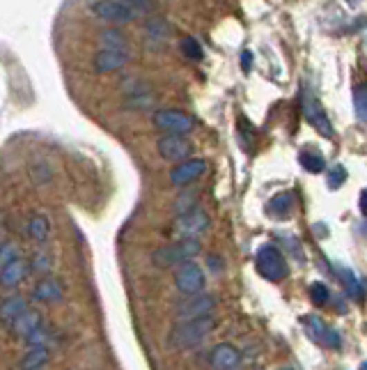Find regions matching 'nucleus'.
I'll use <instances>...</instances> for the list:
<instances>
[{"label": "nucleus", "mask_w": 367, "mask_h": 370, "mask_svg": "<svg viewBox=\"0 0 367 370\" xmlns=\"http://www.w3.org/2000/svg\"><path fill=\"white\" fill-rule=\"evenodd\" d=\"M214 329H216V320L211 315L200 317V320H189V322H179L172 326L168 343H170V347L182 350V352L196 350V347H200L207 338L211 336Z\"/></svg>", "instance_id": "f257e3e1"}, {"label": "nucleus", "mask_w": 367, "mask_h": 370, "mask_svg": "<svg viewBox=\"0 0 367 370\" xmlns=\"http://www.w3.org/2000/svg\"><path fill=\"white\" fill-rule=\"evenodd\" d=\"M203 251L198 239H179L175 244H165L161 248H156L152 253V260L156 267H182L184 262H191L196 255Z\"/></svg>", "instance_id": "f03ea898"}, {"label": "nucleus", "mask_w": 367, "mask_h": 370, "mask_svg": "<svg viewBox=\"0 0 367 370\" xmlns=\"http://www.w3.org/2000/svg\"><path fill=\"white\" fill-rule=\"evenodd\" d=\"M255 267L262 279H266L269 283H280L290 276V265H287L285 253L280 251L278 246H271V244H266L257 251Z\"/></svg>", "instance_id": "7ed1b4c3"}, {"label": "nucleus", "mask_w": 367, "mask_h": 370, "mask_svg": "<svg viewBox=\"0 0 367 370\" xmlns=\"http://www.w3.org/2000/svg\"><path fill=\"white\" fill-rule=\"evenodd\" d=\"M90 12L108 24L122 26V24H131L138 19V10L131 5H126L124 0H92Z\"/></svg>", "instance_id": "20e7f679"}, {"label": "nucleus", "mask_w": 367, "mask_h": 370, "mask_svg": "<svg viewBox=\"0 0 367 370\" xmlns=\"http://www.w3.org/2000/svg\"><path fill=\"white\" fill-rule=\"evenodd\" d=\"M152 120L156 129L163 131L165 136H186L196 127V120L179 109H161L154 113Z\"/></svg>", "instance_id": "39448f33"}, {"label": "nucleus", "mask_w": 367, "mask_h": 370, "mask_svg": "<svg viewBox=\"0 0 367 370\" xmlns=\"http://www.w3.org/2000/svg\"><path fill=\"white\" fill-rule=\"evenodd\" d=\"M216 308V302L211 295H191L184 297L182 302L175 306V315L179 317V322H189V320H200V317H209Z\"/></svg>", "instance_id": "423d86ee"}, {"label": "nucleus", "mask_w": 367, "mask_h": 370, "mask_svg": "<svg viewBox=\"0 0 367 370\" xmlns=\"http://www.w3.org/2000/svg\"><path fill=\"white\" fill-rule=\"evenodd\" d=\"M205 286H207L205 272L193 260L191 262H184L182 267H177V272H175V288L184 297L200 295L205 290Z\"/></svg>", "instance_id": "0eeeda50"}, {"label": "nucleus", "mask_w": 367, "mask_h": 370, "mask_svg": "<svg viewBox=\"0 0 367 370\" xmlns=\"http://www.w3.org/2000/svg\"><path fill=\"white\" fill-rule=\"evenodd\" d=\"M303 329L310 336L317 345L328 347V350H340L342 347V338L333 326H328L321 317L317 315H305L303 317Z\"/></svg>", "instance_id": "6e6552de"}, {"label": "nucleus", "mask_w": 367, "mask_h": 370, "mask_svg": "<svg viewBox=\"0 0 367 370\" xmlns=\"http://www.w3.org/2000/svg\"><path fill=\"white\" fill-rule=\"evenodd\" d=\"M207 173V161L205 159H189L179 163L177 168L170 170V184L175 189H189L193 182L200 180Z\"/></svg>", "instance_id": "1a4fd4ad"}, {"label": "nucleus", "mask_w": 367, "mask_h": 370, "mask_svg": "<svg viewBox=\"0 0 367 370\" xmlns=\"http://www.w3.org/2000/svg\"><path fill=\"white\" fill-rule=\"evenodd\" d=\"M175 230L179 232L182 239H198L200 234H205L209 230V216H207L203 210H193L189 214L177 216Z\"/></svg>", "instance_id": "9d476101"}, {"label": "nucleus", "mask_w": 367, "mask_h": 370, "mask_svg": "<svg viewBox=\"0 0 367 370\" xmlns=\"http://www.w3.org/2000/svg\"><path fill=\"white\" fill-rule=\"evenodd\" d=\"M156 149L165 161L184 163V161H189V156L193 152V145L186 136H161L156 143Z\"/></svg>", "instance_id": "9b49d317"}, {"label": "nucleus", "mask_w": 367, "mask_h": 370, "mask_svg": "<svg viewBox=\"0 0 367 370\" xmlns=\"http://www.w3.org/2000/svg\"><path fill=\"white\" fill-rule=\"evenodd\" d=\"M303 113H305L308 122H310L323 138H333V124H330V120L326 115V111H323V106L319 104V99L312 95H305L303 97Z\"/></svg>", "instance_id": "f8f14e48"}, {"label": "nucleus", "mask_w": 367, "mask_h": 370, "mask_svg": "<svg viewBox=\"0 0 367 370\" xmlns=\"http://www.w3.org/2000/svg\"><path fill=\"white\" fill-rule=\"evenodd\" d=\"M209 366L214 370H239L241 352L232 343H218L209 352Z\"/></svg>", "instance_id": "ddd939ff"}, {"label": "nucleus", "mask_w": 367, "mask_h": 370, "mask_svg": "<svg viewBox=\"0 0 367 370\" xmlns=\"http://www.w3.org/2000/svg\"><path fill=\"white\" fill-rule=\"evenodd\" d=\"M129 60L131 58H129L126 48H104V51H99L95 55L92 65H95L99 74H108V72H117V69L124 67Z\"/></svg>", "instance_id": "4468645a"}, {"label": "nucleus", "mask_w": 367, "mask_h": 370, "mask_svg": "<svg viewBox=\"0 0 367 370\" xmlns=\"http://www.w3.org/2000/svg\"><path fill=\"white\" fill-rule=\"evenodd\" d=\"M32 297L41 304H55L64 297V286L57 279H53V276H44L32 288Z\"/></svg>", "instance_id": "2eb2a0df"}, {"label": "nucleus", "mask_w": 367, "mask_h": 370, "mask_svg": "<svg viewBox=\"0 0 367 370\" xmlns=\"http://www.w3.org/2000/svg\"><path fill=\"white\" fill-rule=\"evenodd\" d=\"M28 272H30V267H28V260L23 258H17L10 265H3V272H0V283H3V288L12 290L17 288L21 281L26 279Z\"/></svg>", "instance_id": "dca6fc26"}, {"label": "nucleus", "mask_w": 367, "mask_h": 370, "mask_svg": "<svg viewBox=\"0 0 367 370\" xmlns=\"http://www.w3.org/2000/svg\"><path fill=\"white\" fill-rule=\"evenodd\" d=\"M335 274H337V279H340L347 297L349 299H356V302H361V299L365 297V288H363L361 279H358V276L351 272V269H347V267H335Z\"/></svg>", "instance_id": "f3484780"}, {"label": "nucleus", "mask_w": 367, "mask_h": 370, "mask_svg": "<svg viewBox=\"0 0 367 370\" xmlns=\"http://www.w3.org/2000/svg\"><path fill=\"white\" fill-rule=\"evenodd\" d=\"M39 326H41V315H39V313L37 311H26L23 315H21L19 320H14V322L10 324V329H12L14 336L28 338V336H32Z\"/></svg>", "instance_id": "a211bd4d"}, {"label": "nucleus", "mask_w": 367, "mask_h": 370, "mask_svg": "<svg viewBox=\"0 0 367 370\" xmlns=\"http://www.w3.org/2000/svg\"><path fill=\"white\" fill-rule=\"evenodd\" d=\"M48 347L44 345H37V347H30L26 354H23V359H21V364L19 368L21 370H41L46 364H48Z\"/></svg>", "instance_id": "6ab92c4d"}, {"label": "nucleus", "mask_w": 367, "mask_h": 370, "mask_svg": "<svg viewBox=\"0 0 367 370\" xmlns=\"http://www.w3.org/2000/svg\"><path fill=\"white\" fill-rule=\"evenodd\" d=\"M266 212L273 219H287L294 212V194H278L276 198H271L266 205Z\"/></svg>", "instance_id": "aec40b11"}, {"label": "nucleus", "mask_w": 367, "mask_h": 370, "mask_svg": "<svg viewBox=\"0 0 367 370\" xmlns=\"http://www.w3.org/2000/svg\"><path fill=\"white\" fill-rule=\"evenodd\" d=\"M26 311H30L28 308V299L26 297H21V295H14V297H7L5 302H3V320L5 322H14V320H19L21 315H23Z\"/></svg>", "instance_id": "412c9836"}, {"label": "nucleus", "mask_w": 367, "mask_h": 370, "mask_svg": "<svg viewBox=\"0 0 367 370\" xmlns=\"http://www.w3.org/2000/svg\"><path fill=\"white\" fill-rule=\"evenodd\" d=\"M28 234H30V239L37 241V244L46 241L48 234H51V223H48V219L41 214H35L30 221H28Z\"/></svg>", "instance_id": "4be33fe9"}, {"label": "nucleus", "mask_w": 367, "mask_h": 370, "mask_svg": "<svg viewBox=\"0 0 367 370\" xmlns=\"http://www.w3.org/2000/svg\"><path fill=\"white\" fill-rule=\"evenodd\" d=\"M299 163L308 173H323V168H326L323 156L319 152H314V149H303V152L299 154Z\"/></svg>", "instance_id": "5701e85b"}, {"label": "nucleus", "mask_w": 367, "mask_h": 370, "mask_svg": "<svg viewBox=\"0 0 367 370\" xmlns=\"http://www.w3.org/2000/svg\"><path fill=\"white\" fill-rule=\"evenodd\" d=\"M354 109L358 120L367 124V83H358L354 88Z\"/></svg>", "instance_id": "b1692460"}, {"label": "nucleus", "mask_w": 367, "mask_h": 370, "mask_svg": "<svg viewBox=\"0 0 367 370\" xmlns=\"http://www.w3.org/2000/svg\"><path fill=\"white\" fill-rule=\"evenodd\" d=\"M196 203H198V196L193 194V191H186V194H182L175 201V212H177V216H182V214H189V212L196 210Z\"/></svg>", "instance_id": "393cba45"}, {"label": "nucleus", "mask_w": 367, "mask_h": 370, "mask_svg": "<svg viewBox=\"0 0 367 370\" xmlns=\"http://www.w3.org/2000/svg\"><path fill=\"white\" fill-rule=\"evenodd\" d=\"M102 44L104 48H124L126 46V37L120 30H104L102 33Z\"/></svg>", "instance_id": "a878e982"}, {"label": "nucleus", "mask_w": 367, "mask_h": 370, "mask_svg": "<svg viewBox=\"0 0 367 370\" xmlns=\"http://www.w3.org/2000/svg\"><path fill=\"white\" fill-rule=\"evenodd\" d=\"M182 53H184L189 60H193V62H200V60H203V48H200L198 39H193V37H184V39H182Z\"/></svg>", "instance_id": "bb28decb"}, {"label": "nucleus", "mask_w": 367, "mask_h": 370, "mask_svg": "<svg viewBox=\"0 0 367 370\" xmlns=\"http://www.w3.org/2000/svg\"><path fill=\"white\" fill-rule=\"evenodd\" d=\"M328 297H330V293H328V288L323 286V283H312L310 286V299H312V304L314 306H323L328 302Z\"/></svg>", "instance_id": "cd10ccee"}, {"label": "nucleus", "mask_w": 367, "mask_h": 370, "mask_svg": "<svg viewBox=\"0 0 367 370\" xmlns=\"http://www.w3.org/2000/svg\"><path fill=\"white\" fill-rule=\"evenodd\" d=\"M51 265H53V262H51V258H48L46 253H37V255L32 258V262H30V272L44 276V274H48Z\"/></svg>", "instance_id": "c85d7f7f"}, {"label": "nucleus", "mask_w": 367, "mask_h": 370, "mask_svg": "<svg viewBox=\"0 0 367 370\" xmlns=\"http://www.w3.org/2000/svg\"><path fill=\"white\" fill-rule=\"evenodd\" d=\"M48 340H51V333H48L46 329H44V326H39V329L37 331H35L32 333V336H28L26 338V343L28 345H30V347H37V345H48Z\"/></svg>", "instance_id": "c756f323"}, {"label": "nucleus", "mask_w": 367, "mask_h": 370, "mask_svg": "<svg viewBox=\"0 0 367 370\" xmlns=\"http://www.w3.org/2000/svg\"><path fill=\"white\" fill-rule=\"evenodd\" d=\"M344 180H347V170H344L342 166H335L333 170L328 173V184H330V189H340Z\"/></svg>", "instance_id": "7c9ffc66"}, {"label": "nucleus", "mask_w": 367, "mask_h": 370, "mask_svg": "<svg viewBox=\"0 0 367 370\" xmlns=\"http://www.w3.org/2000/svg\"><path fill=\"white\" fill-rule=\"evenodd\" d=\"M17 258H21V251L14 244H5L3 251H0V262L3 265H10V262H14Z\"/></svg>", "instance_id": "2f4dec72"}, {"label": "nucleus", "mask_w": 367, "mask_h": 370, "mask_svg": "<svg viewBox=\"0 0 367 370\" xmlns=\"http://www.w3.org/2000/svg\"><path fill=\"white\" fill-rule=\"evenodd\" d=\"M124 3H131L133 7H140V10H152L154 0H124Z\"/></svg>", "instance_id": "473e14b6"}, {"label": "nucleus", "mask_w": 367, "mask_h": 370, "mask_svg": "<svg viewBox=\"0 0 367 370\" xmlns=\"http://www.w3.org/2000/svg\"><path fill=\"white\" fill-rule=\"evenodd\" d=\"M358 205H361V212L367 216V189L361 191V198H358Z\"/></svg>", "instance_id": "72a5a7b5"}, {"label": "nucleus", "mask_w": 367, "mask_h": 370, "mask_svg": "<svg viewBox=\"0 0 367 370\" xmlns=\"http://www.w3.org/2000/svg\"><path fill=\"white\" fill-rule=\"evenodd\" d=\"M361 370H367V361H365V364L361 366Z\"/></svg>", "instance_id": "f704fd0d"}, {"label": "nucleus", "mask_w": 367, "mask_h": 370, "mask_svg": "<svg viewBox=\"0 0 367 370\" xmlns=\"http://www.w3.org/2000/svg\"><path fill=\"white\" fill-rule=\"evenodd\" d=\"M246 370H257V368H246Z\"/></svg>", "instance_id": "c9c22d12"}, {"label": "nucleus", "mask_w": 367, "mask_h": 370, "mask_svg": "<svg viewBox=\"0 0 367 370\" xmlns=\"http://www.w3.org/2000/svg\"><path fill=\"white\" fill-rule=\"evenodd\" d=\"M285 370H292V368H285Z\"/></svg>", "instance_id": "e433bc0d"}]
</instances>
